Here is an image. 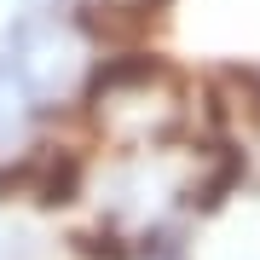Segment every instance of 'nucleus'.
Wrapping results in <instances>:
<instances>
[{"mask_svg":"<svg viewBox=\"0 0 260 260\" xmlns=\"http://www.w3.org/2000/svg\"><path fill=\"white\" fill-rule=\"evenodd\" d=\"M75 185H81V162L75 156H47L41 162V185H35L41 203H70Z\"/></svg>","mask_w":260,"mask_h":260,"instance_id":"1","label":"nucleus"}]
</instances>
